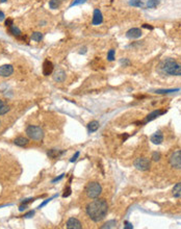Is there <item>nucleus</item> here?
<instances>
[{
    "instance_id": "30",
    "label": "nucleus",
    "mask_w": 181,
    "mask_h": 229,
    "mask_svg": "<svg viewBox=\"0 0 181 229\" xmlns=\"http://www.w3.org/2000/svg\"><path fill=\"white\" fill-rule=\"evenodd\" d=\"M85 0H74L72 3H71V6L73 5H77V4H81V3H83Z\"/></svg>"
},
{
    "instance_id": "16",
    "label": "nucleus",
    "mask_w": 181,
    "mask_h": 229,
    "mask_svg": "<svg viewBox=\"0 0 181 229\" xmlns=\"http://www.w3.org/2000/svg\"><path fill=\"white\" fill-rule=\"evenodd\" d=\"M172 194L174 197L176 198H181V182L177 183L174 187H173Z\"/></svg>"
},
{
    "instance_id": "8",
    "label": "nucleus",
    "mask_w": 181,
    "mask_h": 229,
    "mask_svg": "<svg viewBox=\"0 0 181 229\" xmlns=\"http://www.w3.org/2000/svg\"><path fill=\"white\" fill-rule=\"evenodd\" d=\"M14 73V68L12 65H2L0 67V76L9 77Z\"/></svg>"
},
{
    "instance_id": "33",
    "label": "nucleus",
    "mask_w": 181,
    "mask_h": 229,
    "mask_svg": "<svg viewBox=\"0 0 181 229\" xmlns=\"http://www.w3.org/2000/svg\"><path fill=\"white\" fill-rule=\"evenodd\" d=\"M33 215H35V212H33V210H31V212H27L26 215H24V218H30V217H32Z\"/></svg>"
},
{
    "instance_id": "22",
    "label": "nucleus",
    "mask_w": 181,
    "mask_h": 229,
    "mask_svg": "<svg viewBox=\"0 0 181 229\" xmlns=\"http://www.w3.org/2000/svg\"><path fill=\"white\" fill-rule=\"evenodd\" d=\"M31 39L35 42H40L42 39H43V34L42 32H39V31H35L31 34Z\"/></svg>"
},
{
    "instance_id": "20",
    "label": "nucleus",
    "mask_w": 181,
    "mask_h": 229,
    "mask_svg": "<svg viewBox=\"0 0 181 229\" xmlns=\"http://www.w3.org/2000/svg\"><path fill=\"white\" fill-rule=\"evenodd\" d=\"M60 5V0H50L49 1V6L52 9H56Z\"/></svg>"
},
{
    "instance_id": "36",
    "label": "nucleus",
    "mask_w": 181,
    "mask_h": 229,
    "mask_svg": "<svg viewBox=\"0 0 181 229\" xmlns=\"http://www.w3.org/2000/svg\"><path fill=\"white\" fill-rule=\"evenodd\" d=\"M124 228H125V229H132L133 226L130 223H128V222H127L126 225H125V227H124Z\"/></svg>"
},
{
    "instance_id": "2",
    "label": "nucleus",
    "mask_w": 181,
    "mask_h": 229,
    "mask_svg": "<svg viewBox=\"0 0 181 229\" xmlns=\"http://www.w3.org/2000/svg\"><path fill=\"white\" fill-rule=\"evenodd\" d=\"M162 70L167 74L174 76H181V65L172 60H168L162 64Z\"/></svg>"
},
{
    "instance_id": "41",
    "label": "nucleus",
    "mask_w": 181,
    "mask_h": 229,
    "mask_svg": "<svg viewBox=\"0 0 181 229\" xmlns=\"http://www.w3.org/2000/svg\"><path fill=\"white\" fill-rule=\"evenodd\" d=\"M5 1H6V0H0V2H1V3H3V2H5Z\"/></svg>"
},
{
    "instance_id": "35",
    "label": "nucleus",
    "mask_w": 181,
    "mask_h": 229,
    "mask_svg": "<svg viewBox=\"0 0 181 229\" xmlns=\"http://www.w3.org/2000/svg\"><path fill=\"white\" fill-rule=\"evenodd\" d=\"M121 64H122V65H124V66H127V65H129V62H128V60L125 58V60H121Z\"/></svg>"
},
{
    "instance_id": "28",
    "label": "nucleus",
    "mask_w": 181,
    "mask_h": 229,
    "mask_svg": "<svg viewBox=\"0 0 181 229\" xmlns=\"http://www.w3.org/2000/svg\"><path fill=\"white\" fill-rule=\"evenodd\" d=\"M70 195H71V187H70L69 185L67 186L66 189H65V192H63V198H66V197H69Z\"/></svg>"
},
{
    "instance_id": "5",
    "label": "nucleus",
    "mask_w": 181,
    "mask_h": 229,
    "mask_svg": "<svg viewBox=\"0 0 181 229\" xmlns=\"http://www.w3.org/2000/svg\"><path fill=\"white\" fill-rule=\"evenodd\" d=\"M134 167L136 168L138 170L140 171H148L150 169V166H151V163H150V160L146 157H140V158H136L134 160Z\"/></svg>"
},
{
    "instance_id": "7",
    "label": "nucleus",
    "mask_w": 181,
    "mask_h": 229,
    "mask_svg": "<svg viewBox=\"0 0 181 229\" xmlns=\"http://www.w3.org/2000/svg\"><path fill=\"white\" fill-rule=\"evenodd\" d=\"M67 228L68 229H80L82 228L81 222L76 218H70L69 220L67 221Z\"/></svg>"
},
{
    "instance_id": "31",
    "label": "nucleus",
    "mask_w": 181,
    "mask_h": 229,
    "mask_svg": "<svg viewBox=\"0 0 181 229\" xmlns=\"http://www.w3.org/2000/svg\"><path fill=\"white\" fill-rule=\"evenodd\" d=\"M78 156H79V152L77 151V152H76V153H75V154L72 156V158H71V159H70V161H71V163H74L75 160L77 159V157H78Z\"/></svg>"
},
{
    "instance_id": "37",
    "label": "nucleus",
    "mask_w": 181,
    "mask_h": 229,
    "mask_svg": "<svg viewBox=\"0 0 181 229\" xmlns=\"http://www.w3.org/2000/svg\"><path fill=\"white\" fill-rule=\"evenodd\" d=\"M4 17H5V16H4V13H3V11H0V22H1V21H3V20H4Z\"/></svg>"
},
{
    "instance_id": "38",
    "label": "nucleus",
    "mask_w": 181,
    "mask_h": 229,
    "mask_svg": "<svg viewBox=\"0 0 181 229\" xmlns=\"http://www.w3.org/2000/svg\"><path fill=\"white\" fill-rule=\"evenodd\" d=\"M63 175H65V174H61V175H60V176H59V177H56V178H55V179H53V180H52V182H55V181L60 180V179H61V178L63 177Z\"/></svg>"
},
{
    "instance_id": "24",
    "label": "nucleus",
    "mask_w": 181,
    "mask_h": 229,
    "mask_svg": "<svg viewBox=\"0 0 181 229\" xmlns=\"http://www.w3.org/2000/svg\"><path fill=\"white\" fill-rule=\"evenodd\" d=\"M129 4L132 6H138V7H142L144 6V2L142 0H130Z\"/></svg>"
},
{
    "instance_id": "32",
    "label": "nucleus",
    "mask_w": 181,
    "mask_h": 229,
    "mask_svg": "<svg viewBox=\"0 0 181 229\" xmlns=\"http://www.w3.org/2000/svg\"><path fill=\"white\" fill-rule=\"evenodd\" d=\"M12 25H13V20L12 19H7V20L5 21V26L6 27H11Z\"/></svg>"
},
{
    "instance_id": "19",
    "label": "nucleus",
    "mask_w": 181,
    "mask_h": 229,
    "mask_svg": "<svg viewBox=\"0 0 181 229\" xmlns=\"http://www.w3.org/2000/svg\"><path fill=\"white\" fill-rule=\"evenodd\" d=\"M63 153V151H57V150H55V149H52V150H50V151H48V156H50V157L52 158H55L57 157V156H59V155H61Z\"/></svg>"
},
{
    "instance_id": "6",
    "label": "nucleus",
    "mask_w": 181,
    "mask_h": 229,
    "mask_svg": "<svg viewBox=\"0 0 181 229\" xmlns=\"http://www.w3.org/2000/svg\"><path fill=\"white\" fill-rule=\"evenodd\" d=\"M170 163L173 168L181 170V150H177L170 156Z\"/></svg>"
},
{
    "instance_id": "34",
    "label": "nucleus",
    "mask_w": 181,
    "mask_h": 229,
    "mask_svg": "<svg viewBox=\"0 0 181 229\" xmlns=\"http://www.w3.org/2000/svg\"><path fill=\"white\" fill-rule=\"evenodd\" d=\"M51 199H52V198H50V199H47V200H46V201H44L43 203H42V204H41V205H40V206H39V208H41V207H43V206H44V205H46V204H47V203H48V202H49V201H50V200H51Z\"/></svg>"
},
{
    "instance_id": "23",
    "label": "nucleus",
    "mask_w": 181,
    "mask_h": 229,
    "mask_svg": "<svg viewBox=\"0 0 181 229\" xmlns=\"http://www.w3.org/2000/svg\"><path fill=\"white\" fill-rule=\"evenodd\" d=\"M158 4H159V0H149L147 3V6H148V9H154Z\"/></svg>"
},
{
    "instance_id": "26",
    "label": "nucleus",
    "mask_w": 181,
    "mask_h": 229,
    "mask_svg": "<svg viewBox=\"0 0 181 229\" xmlns=\"http://www.w3.org/2000/svg\"><path fill=\"white\" fill-rule=\"evenodd\" d=\"M115 60V50L114 49H110L107 53V60L109 62H112V60Z\"/></svg>"
},
{
    "instance_id": "17",
    "label": "nucleus",
    "mask_w": 181,
    "mask_h": 229,
    "mask_svg": "<svg viewBox=\"0 0 181 229\" xmlns=\"http://www.w3.org/2000/svg\"><path fill=\"white\" fill-rule=\"evenodd\" d=\"M99 128V122L98 121H92L87 124V129H89V132H95Z\"/></svg>"
},
{
    "instance_id": "13",
    "label": "nucleus",
    "mask_w": 181,
    "mask_h": 229,
    "mask_svg": "<svg viewBox=\"0 0 181 229\" xmlns=\"http://www.w3.org/2000/svg\"><path fill=\"white\" fill-rule=\"evenodd\" d=\"M164 110H160V109H156V110H154V112H152L151 114H149L148 116L146 117V119H145V123H147V122H150V121L154 120V119H156V118L158 117V116H160V114H164Z\"/></svg>"
},
{
    "instance_id": "39",
    "label": "nucleus",
    "mask_w": 181,
    "mask_h": 229,
    "mask_svg": "<svg viewBox=\"0 0 181 229\" xmlns=\"http://www.w3.org/2000/svg\"><path fill=\"white\" fill-rule=\"evenodd\" d=\"M143 27H144V28H148V29H151V30H152L153 29V27L151 25H149V24H144V25H143Z\"/></svg>"
},
{
    "instance_id": "10",
    "label": "nucleus",
    "mask_w": 181,
    "mask_h": 229,
    "mask_svg": "<svg viewBox=\"0 0 181 229\" xmlns=\"http://www.w3.org/2000/svg\"><path fill=\"white\" fill-rule=\"evenodd\" d=\"M150 140H151V142H152L153 144L159 145V144H161L162 142H164V135H162L160 130H158V131L155 132L153 135H151Z\"/></svg>"
},
{
    "instance_id": "11",
    "label": "nucleus",
    "mask_w": 181,
    "mask_h": 229,
    "mask_svg": "<svg viewBox=\"0 0 181 229\" xmlns=\"http://www.w3.org/2000/svg\"><path fill=\"white\" fill-rule=\"evenodd\" d=\"M142 30L140 28H131L126 32V37L129 39H138L142 35Z\"/></svg>"
},
{
    "instance_id": "25",
    "label": "nucleus",
    "mask_w": 181,
    "mask_h": 229,
    "mask_svg": "<svg viewBox=\"0 0 181 229\" xmlns=\"http://www.w3.org/2000/svg\"><path fill=\"white\" fill-rule=\"evenodd\" d=\"M179 91V89H171V90H156V94H169V93H173V92Z\"/></svg>"
},
{
    "instance_id": "29",
    "label": "nucleus",
    "mask_w": 181,
    "mask_h": 229,
    "mask_svg": "<svg viewBox=\"0 0 181 229\" xmlns=\"http://www.w3.org/2000/svg\"><path fill=\"white\" fill-rule=\"evenodd\" d=\"M152 159L155 160V161H158V160L160 159V153H159V152H153Z\"/></svg>"
},
{
    "instance_id": "27",
    "label": "nucleus",
    "mask_w": 181,
    "mask_h": 229,
    "mask_svg": "<svg viewBox=\"0 0 181 229\" xmlns=\"http://www.w3.org/2000/svg\"><path fill=\"white\" fill-rule=\"evenodd\" d=\"M7 112H9V106L4 104L3 106L0 107V116H2V114H5Z\"/></svg>"
},
{
    "instance_id": "18",
    "label": "nucleus",
    "mask_w": 181,
    "mask_h": 229,
    "mask_svg": "<svg viewBox=\"0 0 181 229\" xmlns=\"http://www.w3.org/2000/svg\"><path fill=\"white\" fill-rule=\"evenodd\" d=\"M9 32H11V33L14 34L15 37H20V35H21V30L18 28L17 26L12 25L11 27H9Z\"/></svg>"
},
{
    "instance_id": "3",
    "label": "nucleus",
    "mask_w": 181,
    "mask_h": 229,
    "mask_svg": "<svg viewBox=\"0 0 181 229\" xmlns=\"http://www.w3.org/2000/svg\"><path fill=\"white\" fill-rule=\"evenodd\" d=\"M85 194L91 199L99 198V196L102 194V186L100 183L96 182V181L89 182L85 187Z\"/></svg>"
},
{
    "instance_id": "21",
    "label": "nucleus",
    "mask_w": 181,
    "mask_h": 229,
    "mask_svg": "<svg viewBox=\"0 0 181 229\" xmlns=\"http://www.w3.org/2000/svg\"><path fill=\"white\" fill-rule=\"evenodd\" d=\"M116 226H117V221L112 220V221H108L107 223L104 224V225L101 227V228H102V229H104V228H115Z\"/></svg>"
},
{
    "instance_id": "14",
    "label": "nucleus",
    "mask_w": 181,
    "mask_h": 229,
    "mask_svg": "<svg viewBox=\"0 0 181 229\" xmlns=\"http://www.w3.org/2000/svg\"><path fill=\"white\" fill-rule=\"evenodd\" d=\"M65 78H66V73H65V71L58 69V70H56V71L54 72L53 79H54L55 81H57V82H63V80H65Z\"/></svg>"
},
{
    "instance_id": "15",
    "label": "nucleus",
    "mask_w": 181,
    "mask_h": 229,
    "mask_svg": "<svg viewBox=\"0 0 181 229\" xmlns=\"http://www.w3.org/2000/svg\"><path fill=\"white\" fill-rule=\"evenodd\" d=\"M15 145H17V146H20V147H24V146H27L28 145V140L24 137H18L17 139H15L14 141Z\"/></svg>"
},
{
    "instance_id": "12",
    "label": "nucleus",
    "mask_w": 181,
    "mask_h": 229,
    "mask_svg": "<svg viewBox=\"0 0 181 229\" xmlns=\"http://www.w3.org/2000/svg\"><path fill=\"white\" fill-rule=\"evenodd\" d=\"M103 21V17H102V14H101V11H99L98 9H96L94 11V17H93V25H99L101 24Z\"/></svg>"
},
{
    "instance_id": "40",
    "label": "nucleus",
    "mask_w": 181,
    "mask_h": 229,
    "mask_svg": "<svg viewBox=\"0 0 181 229\" xmlns=\"http://www.w3.org/2000/svg\"><path fill=\"white\" fill-rule=\"evenodd\" d=\"M4 104H5V103L3 102V100H1V99H0V107H1V106H3Z\"/></svg>"
},
{
    "instance_id": "4",
    "label": "nucleus",
    "mask_w": 181,
    "mask_h": 229,
    "mask_svg": "<svg viewBox=\"0 0 181 229\" xmlns=\"http://www.w3.org/2000/svg\"><path fill=\"white\" fill-rule=\"evenodd\" d=\"M26 135H28L29 139L35 141H41L44 137L43 129L39 127V126L30 125L26 128Z\"/></svg>"
},
{
    "instance_id": "1",
    "label": "nucleus",
    "mask_w": 181,
    "mask_h": 229,
    "mask_svg": "<svg viewBox=\"0 0 181 229\" xmlns=\"http://www.w3.org/2000/svg\"><path fill=\"white\" fill-rule=\"evenodd\" d=\"M86 215L89 216L91 220L98 223L106 217L107 212H108V204L105 199H100V198H96L95 200L89 202L86 205L85 208Z\"/></svg>"
},
{
    "instance_id": "9",
    "label": "nucleus",
    "mask_w": 181,
    "mask_h": 229,
    "mask_svg": "<svg viewBox=\"0 0 181 229\" xmlns=\"http://www.w3.org/2000/svg\"><path fill=\"white\" fill-rule=\"evenodd\" d=\"M52 71H53V64L49 60H46L43 64V74L45 76H48L51 74Z\"/></svg>"
}]
</instances>
